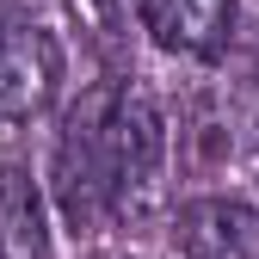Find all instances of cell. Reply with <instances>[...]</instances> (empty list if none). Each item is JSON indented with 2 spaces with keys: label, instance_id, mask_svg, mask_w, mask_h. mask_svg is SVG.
Masks as SVG:
<instances>
[{
  "label": "cell",
  "instance_id": "6da1fadb",
  "mask_svg": "<svg viewBox=\"0 0 259 259\" xmlns=\"http://www.w3.org/2000/svg\"><path fill=\"white\" fill-rule=\"evenodd\" d=\"M111 216L123 222H148L154 210H167V173H173V130L160 99L142 80H117L111 87Z\"/></svg>",
  "mask_w": 259,
  "mask_h": 259
},
{
  "label": "cell",
  "instance_id": "7a4b0ae2",
  "mask_svg": "<svg viewBox=\"0 0 259 259\" xmlns=\"http://www.w3.org/2000/svg\"><path fill=\"white\" fill-rule=\"evenodd\" d=\"M105 123H111V87H93L68 105L56 130V204L62 216L74 222V235H99L111 222V142H105Z\"/></svg>",
  "mask_w": 259,
  "mask_h": 259
},
{
  "label": "cell",
  "instance_id": "3957f363",
  "mask_svg": "<svg viewBox=\"0 0 259 259\" xmlns=\"http://www.w3.org/2000/svg\"><path fill=\"white\" fill-rule=\"evenodd\" d=\"M62 87V44L31 19L0 7V117H37Z\"/></svg>",
  "mask_w": 259,
  "mask_h": 259
},
{
  "label": "cell",
  "instance_id": "277c9868",
  "mask_svg": "<svg viewBox=\"0 0 259 259\" xmlns=\"http://www.w3.org/2000/svg\"><path fill=\"white\" fill-rule=\"evenodd\" d=\"M173 241L185 259H259V210L241 198H191L173 210Z\"/></svg>",
  "mask_w": 259,
  "mask_h": 259
},
{
  "label": "cell",
  "instance_id": "5b68a950",
  "mask_svg": "<svg viewBox=\"0 0 259 259\" xmlns=\"http://www.w3.org/2000/svg\"><path fill=\"white\" fill-rule=\"evenodd\" d=\"M136 19L167 56L191 62H216L235 37V0H142Z\"/></svg>",
  "mask_w": 259,
  "mask_h": 259
},
{
  "label": "cell",
  "instance_id": "8992f818",
  "mask_svg": "<svg viewBox=\"0 0 259 259\" xmlns=\"http://www.w3.org/2000/svg\"><path fill=\"white\" fill-rule=\"evenodd\" d=\"M0 259H50L44 191L25 160L0 154Z\"/></svg>",
  "mask_w": 259,
  "mask_h": 259
},
{
  "label": "cell",
  "instance_id": "52a82bcc",
  "mask_svg": "<svg viewBox=\"0 0 259 259\" xmlns=\"http://www.w3.org/2000/svg\"><path fill=\"white\" fill-rule=\"evenodd\" d=\"M74 7H87L99 25H123L130 13H142V0H74Z\"/></svg>",
  "mask_w": 259,
  "mask_h": 259
}]
</instances>
